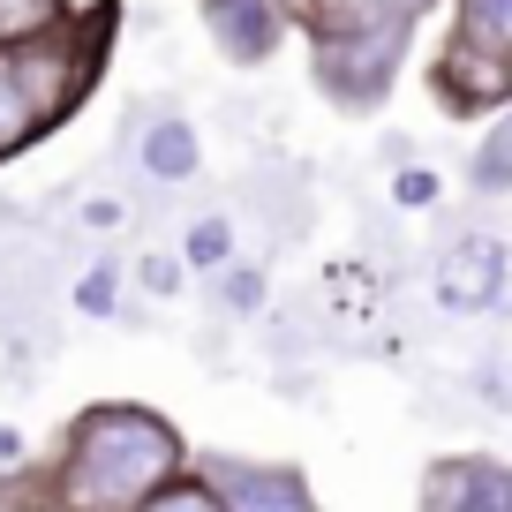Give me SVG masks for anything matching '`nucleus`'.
Masks as SVG:
<instances>
[{"instance_id":"1","label":"nucleus","mask_w":512,"mask_h":512,"mask_svg":"<svg viewBox=\"0 0 512 512\" xmlns=\"http://www.w3.org/2000/svg\"><path fill=\"white\" fill-rule=\"evenodd\" d=\"M181 460V437L166 430L159 415L144 407H106L76 430V452H68V475H61V505L68 512H144L159 497V482L174 475Z\"/></svg>"},{"instance_id":"2","label":"nucleus","mask_w":512,"mask_h":512,"mask_svg":"<svg viewBox=\"0 0 512 512\" xmlns=\"http://www.w3.org/2000/svg\"><path fill=\"white\" fill-rule=\"evenodd\" d=\"M83 68L76 61H61V68H46L31 53V61H16V53H0V159L8 151H23V136H31L46 113H61L68 98L83 91Z\"/></svg>"},{"instance_id":"3","label":"nucleus","mask_w":512,"mask_h":512,"mask_svg":"<svg viewBox=\"0 0 512 512\" xmlns=\"http://www.w3.org/2000/svg\"><path fill=\"white\" fill-rule=\"evenodd\" d=\"M422 512H512V467L460 452V460H437L422 482Z\"/></svg>"},{"instance_id":"4","label":"nucleus","mask_w":512,"mask_h":512,"mask_svg":"<svg viewBox=\"0 0 512 512\" xmlns=\"http://www.w3.org/2000/svg\"><path fill=\"white\" fill-rule=\"evenodd\" d=\"M302 8L317 46H339V38H392V31L415 38V16L430 0H302Z\"/></svg>"},{"instance_id":"5","label":"nucleus","mask_w":512,"mask_h":512,"mask_svg":"<svg viewBox=\"0 0 512 512\" xmlns=\"http://www.w3.org/2000/svg\"><path fill=\"white\" fill-rule=\"evenodd\" d=\"M219 490H226L219 497L226 512H317L309 490L279 467H219Z\"/></svg>"},{"instance_id":"6","label":"nucleus","mask_w":512,"mask_h":512,"mask_svg":"<svg viewBox=\"0 0 512 512\" xmlns=\"http://www.w3.org/2000/svg\"><path fill=\"white\" fill-rule=\"evenodd\" d=\"M452 46H467L475 61H490L497 76H512V0H460Z\"/></svg>"},{"instance_id":"7","label":"nucleus","mask_w":512,"mask_h":512,"mask_svg":"<svg viewBox=\"0 0 512 512\" xmlns=\"http://www.w3.org/2000/svg\"><path fill=\"white\" fill-rule=\"evenodd\" d=\"M219 38L234 53H264V46H272V16H264V0H219Z\"/></svg>"},{"instance_id":"8","label":"nucleus","mask_w":512,"mask_h":512,"mask_svg":"<svg viewBox=\"0 0 512 512\" xmlns=\"http://www.w3.org/2000/svg\"><path fill=\"white\" fill-rule=\"evenodd\" d=\"M53 23H61V0H0V46L53 38Z\"/></svg>"},{"instance_id":"9","label":"nucleus","mask_w":512,"mask_h":512,"mask_svg":"<svg viewBox=\"0 0 512 512\" xmlns=\"http://www.w3.org/2000/svg\"><path fill=\"white\" fill-rule=\"evenodd\" d=\"M144 166H151V174H166V181H181V174L196 166L189 128H181V121H159V128H151V144H144Z\"/></svg>"},{"instance_id":"10","label":"nucleus","mask_w":512,"mask_h":512,"mask_svg":"<svg viewBox=\"0 0 512 512\" xmlns=\"http://www.w3.org/2000/svg\"><path fill=\"white\" fill-rule=\"evenodd\" d=\"M445 294H452V302H490V249H460V256H452Z\"/></svg>"},{"instance_id":"11","label":"nucleus","mask_w":512,"mask_h":512,"mask_svg":"<svg viewBox=\"0 0 512 512\" xmlns=\"http://www.w3.org/2000/svg\"><path fill=\"white\" fill-rule=\"evenodd\" d=\"M144 512H226V505H219L211 490H196V482H181V490H159Z\"/></svg>"}]
</instances>
